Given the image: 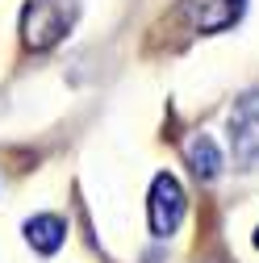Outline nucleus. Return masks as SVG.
I'll return each mask as SVG.
<instances>
[{"label": "nucleus", "instance_id": "0eeeda50", "mask_svg": "<svg viewBox=\"0 0 259 263\" xmlns=\"http://www.w3.org/2000/svg\"><path fill=\"white\" fill-rule=\"evenodd\" d=\"M255 247H259V230H255Z\"/></svg>", "mask_w": 259, "mask_h": 263}, {"label": "nucleus", "instance_id": "423d86ee", "mask_svg": "<svg viewBox=\"0 0 259 263\" xmlns=\"http://www.w3.org/2000/svg\"><path fill=\"white\" fill-rule=\"evenodd\" d=\"M184 163L192 167V176H197L201 184H209V180L221 176V151H217V142L209 134H192L184 142Z\"/></svg>", "mask_w": 259, "mask_h": 263}, {"label": "nucleus", "instance_id": "f03ea898", "mask_svg": "<svg viewBox=\"0 0 259 263\" xmlns=\"http://www.w3.org/2000/svg\"><path fill=\"white\" fill-rule=\"evenodd\" d=\"M184 209H188V196L180 188V180L172 172H159L151 180V192H146V221H151V234L155 238H172L180 221H184Z\"/></svg>", "mask_w": 259, "mask_h": 263}, {"label": "nucleus", "instance_id": "7ed1b4c3", "mask_svg": "<svg viewBox=\"0 0 259 263\" xmlns=\"http://www.w3.org/2000/svg\"><path fill=\"white\" fill-rule=\"evenodd\" d=\"M230 146L243 167H259V96L238 101L230 113Z\"/></svg>", "mask_w": 259, "mask_h": 263}, {"label": "nucleus", "instance_id": "39448f33", "mask_svg": "<svg viewBox=\"0 0 259 263\" xmlns=\"http://www.w3.org/2000/svg\"><path fill=\"white\" fill-rule=\"evenodd\" d=\"M21 234H25V242L38 255H54L63 242H67V221H63L59 213H34L21 226Z\"/></svg>", "mask_w": 259, "mask_h": 263}, {"label": "nucleus", "instance_id": "f257e3e1", "mask_svg": "<svg viewBox=\"0 0 259 263\" xmlns=\"http://www.w3.org/2000/svg\"><path fill=\"white\" fill-rule=\"evenodd\" d=\"M80 17V0H25L21 9V42L25 50H50L71 34Z\"/></svg>", "mask_w": 259, "mask_h": 263}, {"label": "nucleus", "instance_id": "20e7f679", "mask_svg": "<svg viewBox=\"0 0 259 263\" xmlns=\"http://www.w3.org/2000/svg\"><path fill=\"white\" fill-rule=\"evenodd\" d=\"M243 5L247 0H180V13L197 34H221L243 17Z\"/></svg>", "mask_w": 259, "mask_h": 263}]
</instances>
